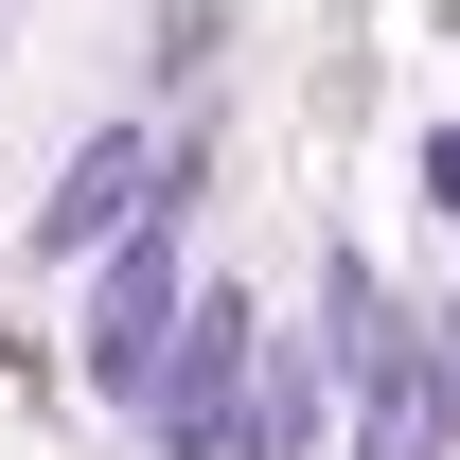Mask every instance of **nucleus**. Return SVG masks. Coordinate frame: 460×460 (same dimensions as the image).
<instances>
[{"mask_svg":"<svg viewBox=\"0 0 460 460\" xmlns=\"http://www.w3.org/2000/svg\"><path fill=\"white\" fill-rule=\"evenodd\" d=\"M319 390H337V354H319V337L248 354V425H230V460H301V443H319Z\"/></svg>","mask_w":460,"mask_h":460,"instance_id":"obj_4","label":"nucleus"},{"mask_svg":"<svg viewBox=\"0 0 460 460\" xmlns=\"http://www.w3.org/2000/svg\"><path fill=\"white\" fill-rule=\"evenodd\" d=\"M142 195H160V142H142V124H107V142L54 177V213H36V266H89V248H107Z\"/></svg>","mask_w":460,"mask_h":460,"instance_id":"obj_3","label":"nucleus"},{"mask_svg":"<svg viewBox=\"0 0 460 460\" xmlns=\"http://www.w3.org/2000/svg\"><path fill=\"white\" fill-rule=\"evenodd\" d=\"M160 354H177V372L124 407V425H142L160 460H230V425H248V301H177Z\"/></svg>","mask_w":460,"mask_h":460,"instance_id":"obj_1","label":"nucleus"},{"mask_svg":"<svg viewBox=\"0 0 460 460\" xmlns=\"http://www.w3.org/2000/svg\"><path fill=\"white\" fill-rule=\"evenodd\" d=\"M354 390H372L354 460H443L460 443V319H390V337L354 354Z\"/></svg>","mask_w":460,"mask_h":460,"instance_id":"obj_2","label":"nucleus"},{"mask_svg":"<svg viewBox=\"0 0 460 460\" xmlns=\"http://www.w3.org/2000/svg\"><path fill=\"white\" fill-rule=\"evenodd\" d=\"M425 195H443V230H460V124H443V142H425Z\"/></svg>","mask_w":460,"mask_h":460,"instance_id":"obj_5","label":"nucleus"}]
</instances>
